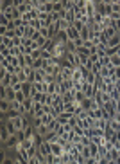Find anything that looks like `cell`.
I'll use <instances>...</instances> for the list:
<instances>
[{"label": "cell", "mask_w": 120, "mask_h": 164, "mask_svg": "<svg viewBox=\"0 0 120 164\" xmlns=\"http://www.w3.org/2000/svg\"><path fill=\"white\" fill-rule=\"evenodd\" d=\"M22 92L25 94V98H32V83H23L22 85Z\"/></svg>", "instance_id": "cell-9"}, {"label": "cell", "mask_w": 120, "mask_h": 164, "mask_svg": "<svg viewBox=\"0 0 120 164\" xmlns=\"http://www.w3.org/2000/svg\"><path fill=\"white\" fill-rule=\"evenodd\" d=\"M108 164H117L115 161H108Z\"/></svg>", "instance_id": "cell-32"}, {"label": "cell", "mask_w": 120, "mask_h": 164, "mask_svg": "<svg viewBox=\"0 0 120 164\" xmlns=\"http://www.w3.org/2000/svg\"><path fill=\"white\" fill-rule=\"evenodd\" d=\"M11 135H9V132H7V128H5V124L0 121V143H2V146L7 143V139H9Z\"/></svg>", "instance_id": "cell-5"}, {"label": "cell", "mask_w": 120, "mask_h": 164, "mask_svg": "<svg viewBox=\"0 0 120 164\" xmlns=\"http://www.w3.org/2000/svg\"><path fill=\"white\" fill-rule=\"evenodd\" d=\"M115 162H117V164H120V157H117V159H115Z\"/></svg>", "instance_id": "cell-31"}, {"label": "cell", "mask_w": 120, "mask_h": 164, "mask_svg": "<svg viewBox=\"0 0 120 164\" xmlns=\"http://www.w3.org/2000/svg\"><path fill=\"white\" fill-rule=\"evenodd\" d=\"M15 159H16V157H5V159L2 161V164H15Z\"/></svg>", "instance_id": "cell-28"}, {"label": "cell", "mask_w": 120, "mask_h": 164, "mask_svg": "<svg viewBox=\"0 0 120 164\" xmlns=\"http://www.w3.org/2000/svg\"><path fill=\"white\" fill-rule=\"evenodd\" d=\"M99 164H108V159H100Z\"/></svg>", "instance_id": "cell-30"}, {"label": "cell", "mask_w": 120, "mask_h": 164, "mask_svg": "<svg viewBox=\"0 0 120 164\" xmlns=\"http://www.w3.org/2000/svg\"><path fill=\"white\" fill-rule=\"evenodd\" d=\"M90 143H92V139H90V137H86V135H84V137H81V144H82V146H90Z\"/></svg>", "instance_id": "cell-25"}, {"label": "cell", "mask_w": 120, "mask_h": 164, "mask_svg": "<svg viewBox=\"0 0 120 164\" xmlns=\"http://www.w3.org/2000/svg\"><path fill=\"white\" fill-rule=\"evenodd\" d=\"M56 25H58V31H66V29L70 27V23L65 20V18H61L59 22H56Z\"/></svg>", "instance_id": "cell-14"}, {"label": "cell", "mask_w": 120, "mask_h": 164, "mask_svg": "<svg viewBox=\"0 0 120 164\" xmlns=\"http://www.w3.org/2000/svg\"><path fill=\"white\" fill-rule=\"evenodd\" d=\"M97 15V5H95V0H86V16L90 20H93V16Z\"/></svg>", "instance_id": "cell-1"}, {"label": "cell", "mask_w": 120, "mask_h": 164, "mask_svg": "<svg viewBox=\"0 0 120 164\" xmlns=\"http://www.w3.org/2000/svg\"><path fill=\"white\" fill-rule=\"evenodd\" d=\"M61 99L65 103H72V101H75V92L72 90V92H65L63 96H61Z\"/></svg>", "instance_id": "cell-12"}, {"label": "cell", "mask_w": 120, "mask_h": 164, "mask_svg": "<svg viewBox=\"0 0 120 164\" xmlns=\"http://www.w3.org/2000/svg\"><path fill=\"white\" fill-rule=\"evenodd\" d=\"M61 88H63V92H72L74 90V81L72 80H63Z\"/></svg>", "instance_id": "cell-10"}, {"label": "cell", "mask_w": 120, "mask_h": 164, "mask_svg": "<svg viewBox=\"0 0 120 164\" xmlns=\"http://www.w3.org/2000/svg\"><path fill=\"white\" fill-rule=\"evenodd\" d=\"M72 117H74V114H70V112H63L61 116H58V123H59V124H66Z\"/></svg>", "instance_id": "cell-8"}, {"label": "cell", "mask_w": 120, "mask_h": 164, "mask_svg": "<svg viewBox=\"0 0 120 164\" xmlns=\"http://www.w3.org/2000/svg\"><path fill=\"white\" fill-rule=\"evenodd\" d=\"M43 83H45V85H50V83H56V78H54L52 74H45V78H43Z\"/></svg>", "instance_id": "cell-21"}, {"label": "cell", "mask_w": 120, "mask_h": 164, "mask_svg": "<svg viewBox=\"0 0 120 164\" xmlns=\"http://www.w3.org/2000/svg\"><path fill=\"white\" fill-rule=\"evenodd\" d=\"M111 7H113V13L120 15V0H111Z\"/></svg>", "instance_id": "cell-22"}, {"label": "cell", "mask_w": 120, "mask_h": 164, "mask_svg": "<svg viewBox=\"0 0 120 164\" xmlns=\"http://www.w3.org/2000/svg\"><path fill=\"white\" fill-rule=\"evenodd\" d=\"M41 13H47V15H50V13H54V0H43L41 2V7L38 9Z\"/></svg>", "instance_id": "cell-3"}, {"label": "cell", "mask_w": 120, "mask_h": 164, "mask_svg": "<svg viewBox=\"0 0 120 164\" xmlns=\"http://www.w3.org/2000/svg\"><path fill=\"white\" fill-rule=\"evenodd\" d=\"M81 108H82L84 112H92V110H95V108H100V106H97L95 99H90V98H86L84 101L81 103Z\"/></svg>", "instance_id": "cell-2"}, {"label": "cell", "mask_w": 120, "mask_h": 164, "mask_svg": "<svg viewBox=\"0 0 120 164\" xmlns=\"http://www.w3.org/2000/svg\"><path fill=\"white\" fill-rule=\"evenodd\" d=\"M74 132H75V134H77L79 137H84V135H86V130H84V128H81L79 124H77V126L74 128Z\"/></svg>", "instance_id": "cell-23"}, {"label": "cell", "mask_w": 120, "mask_h": 164, "mask_svg": "<svg viewBox=\"0 0 120 164\" xmlns=\"http://www.w3.org/2000/svg\"><path fill=\"white\" fill-rule=\"evenodd\" d=\"M22 85H23V83H15V85H11V88H13L15 92H22Z\"/></svg>", "instance_id": "cell-27"}, {"label": "cell", "mask_w": 120, "mask_h": 164, "mask_svg": "<svg viewBox=\"0 0 120 164\" xmlns=\"http://www.w3.org/2000/svg\"><path fill=\"white\" fill-rule=\"evenodd\" d=\"M34 60H38V58H41V49H38V51H32V54H31Z\"/></svg>", "instance_id": "cell-29"}, {"label": "cell", "mask_w": 120, "mask_h": 164, "mask_svg": "<svg viewBox=\"0 0 120 164\" xmlns=\"http://www.w3.org/2000/svg\"><path fill=\"white\" fill-rule=\"evenodd\" d=\"M63 153H65V146H61L59 143L52 144V155H54V157H61Z\"/></svg>", "instance_id": "cell-6"}, {"label": "cell", "mask_w": 120, "mask_h": 164, "mask_svg": "<svg viewBox=\"0 0 120 164\" xmlns=\"http://www.w3.org/2000/svg\"><path fill=\"white\" fill-rule=\"evenodd\" d=\"M36 33H40V31H34L31 25H25V38H29V40H32V36L36 34Z\"/></svg>", "instance_id": "cell-15"}, {"label": "cell", "mask_w": 120, "mask_h": 164, "mask_svg": "<svg viewBox=\"0 0 120 164\" xmlns=\"http://www.w3.org/2000/svg\"><path fill=\"white\" fill-rule=\"evenodd\" d=\"M36 134H38V135H41V137H43V135H47V134H48V126H47V124H41V126H38V128H36Z\"/></svg>", "instance_id": "cell-17"}, {"label": "cell", "mask_w": 120, "mask_h": 164, "mask_svg": "<svg viewBox=\"0 0 120 164\" xmlns=\"http://www.w3.org/2000/svg\"><path fill=\"white\" fill-rule=\"evenodd\" d=\"M65 11V0H54V13H63Z\"/></svg>", "instance_id": "cell-11"}, {"label": "cell", "mask_w": 120, "mask_h": 164, "mask_svg": "<svg viewBox=\"0 0 120 164\" xmlns=\"http://www.w3.org/2000/svg\"><path fill=\"white\" fill-rule=\"evenodd\" d=\"M115 134H117V132H115V130H113V128H111V126H108V128H106V130H104V137H106V139H108V141H111V139H113V137H115Z\"/></svg>", "instance_id": "cell-16"}, {"label": "cell", "mask_w": 120, "mask_h": 164, "mask_svg": "<svg viewBox=\"0 0 120 164\" xmlns=\"http://www.w3.org/2000/svg\"><path fill=\"white\" fill-rule=\"evenodd\" d=\"M61 162H63V164H68V162H72V155H70L68 152H65V153L61 155Z\"/></svg>", "instance_id": "cell-20"}, {"label": "cell", "mask_w": 120, "mask_h": 164, "mask_svg": "<svg viewBox=\"0 0 120 164\" xmlns=\"http://www.w3.org/2000/svg\"><path fill=\"white\" fill-rule=\"evenodd\" d=\"M66 36H68V41H75V40H79V38H81L79 31H77L74 25H70V27L66 29Z\"/></svg>", "instance_id": "cell-4"}, {"label": "cell", "mask_w": 120, "mask_h": 164, "mask_svg": "<svg viewBox=\"0 0 120 164\" xmlns=\"http://www.w3.org/2000/svg\"><path fill=\"white\" fill-rule=\"evenodd\" d=\"M75 7V0H65V11H72Z\"/></svg>", "instance_id": "cell-19"}, {"label": "cell", "mask_w": 120, "mask_h": 164, "mask_svg": "<svg viewBox=\"0 0 120 164\" xmlns=\"http://www.w3.org/2000/svg\"><path fill=\"white\" fill-rule=\"evenodd\" d=\"M0 56L2 58H9L11 56V49H7L5 45H0Z\"/></svg>", "instance_id": "cell-18"}, {"label": "cell", "mask_w": 120, "mask_h": 164, "mask_svg": "<svg viewBox=\"0 0 120 164\" xmlns=\"http://www.w3.org/2000/svg\"><path fill=\"white\" fill-rule=\"evenodd\" d=\"M72 25H74V27H75V29H77L79 33H81V31H82V27H84V23H82V22H81V20H75V22H74V23H72Z\"/></svg>", "instance_id": "cell-24"}, {"label": "cell", "mask_w": 120, "mask_h": 164, "mask_svg": "<svg viewBox=\"0 0 120 164\" xmlns=\"http://www.w3.org/2000/svg\"><path fill=\"white\" fill-rule=\"evenodd\" d=\"M25 99H27V98H25V94H23V92H16V101L23 103Z\"/></svg>", "instance_id": "cell-26"}, {"label": "cell", "mask_w": 120, "mask_h": 164, "mask_svg": "<svg viewBox=\"0 0 120 164\" xmlns=\"http://www.w3.org/2000/svg\"><path fill=\"white\" fill-rule=\"evenodd\" d=\"M23 108H25L27 116H29V114H32V110H34V99H32V98H27V99L23 101Z\"/></svg>", "instance_id": "cell-7"}, {"label": "cell", "mask_w": 120, "mask_h": 164, "mask_svg": "<svg viewBox=\"0 0 120 164\" xmlns=\"http://www.w3.org/2000/svg\"><path fill=\"white\" fill-rule=\"evenodd\" d=\"M9 110H11V103L9 101H0V114H2V117H4Z\"/></svg>", "instance_id": "cell-13"}]
</instances>
